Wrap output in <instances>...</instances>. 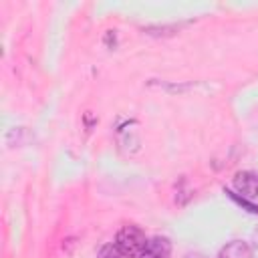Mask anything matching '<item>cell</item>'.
Listing matches in <instances>:
<instances>
[{"label":"cell","instance_id":"cell-1","mask_svg":"<svg viewBox=\"0 0 258 258\" xmlns=\"http://www.w3.org/2000/svg\"><path fill=\"white\" fill-rule=\"evenodd\" d=\"M149 238H145V232L139 226H123L115 236V248L125 258H139Z\"/></svg>","mask_w":258,"mask_h":258},{"label":"cell","instance_id":"cell-2","mask_svg":"<svg viewBox=\"0 0 258 258\" xmlns=\"http://www.w3.org/2000/svg\"><path fill=\"white\" fill-rule=\"evenodd\" d=\"M234 189L242 194V198H258V173L238 171L234 175Z\"/></svg>","mask_w":258,"mask_h":258},{"label":"cell","instance_id":"cell-3","mask_svg":"<svg viewBox=\"0 0 258 258\" xmlns=\"http://www.w3.org/2000/svg\"><path fill=\"white\" fill-rule=\"evenodd\" d=\"M171 256V242L163 236H153L147 240L139 258H169Z\"/></svg>","mask_w":258,"mask_h":258},{"label":"cell","instance_id":"cell-4","mask_svg":"<svg viewBox=\"0 0 258 258\" xmlns=\"http://www.w3.org/2000/svg\"><path fill=\"white\" fill-rule=\"evenodd\" d=\"M218 258H254V252L246 242L232 240V242H228L220 248Z\"/></svg>","mask_w":258,"mask_h":258},{"label":"cell","instance_id":"cell-5","mask_svg":"<svg viewBox=\"0 0 258 258\" xmlns=\"http://www.w3.org/2000/svg\"><path fill=\"white\" fill-rule=\"evenodd\" d=\"M97 258H125V256L115 248V244H105V246L99 250Z\"/></svg>","mask_w":258,"mask_h":258},{"label":"cell","instance_id":"cell-6","mask_svg":"<svg viewBox=\"0 0 258 258\" xmlns=\"http://www.w3.org/2000/svg\"><path fill=\"white\" fill-rule=\"evenodd\" d=\"M183 258H208V256H204V254H200V252H189V254H185Z\"/></svg>","mask_w":258,"mask_h":258}]
</instances>
